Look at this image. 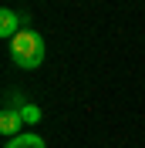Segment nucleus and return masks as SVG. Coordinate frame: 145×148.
Segmentation results:
<instances>
[{
  "mask_svg": "<svg viewBox=\"0 0 145 148\" xmlns=\"http://www.w3.org/2000/svg\"><path fill=\"white\" fill-rule=\"evenodd\" d=\"M3 148H47V145H44L41 135H34V131H20L17 138H7Z\"/></svg>",
  "mask_w": 145,
  "mask_h": 148,
  "instance_id": "4",
  "label": "nucleus"
},
{
  "mask_svg": "<svg viewBox=\"0 0 145 148\" xmlns=\"http://www.w3.org/2000/svg\"><path fill=\"white\" fill-rule=\"evenodd\" d=\"M20 125H24V114H20L17 108H3V114H0V131H3L7 138H17Z\"/></svg>",
  "mask_w": 145,
  "mask_h": 148,
  "instance_id": "3",
  "label": "nucleus"
},
{
  "mask_svg": "<svg viewBox=\"0 0 145 148\" xmlns=\"http://www.w3.org/2000/svg\"><path fill=\"white\" fill-rule=\"evenodd\" d=\"M20 114H24V125H37V121H41V108H37V104H24V108H20Z\"/></svg>",
  "mask_w": 145,
  "mask_h": 148,
  "instance_id": "5",
  "label": "nucleus"
},
{
  "mask_svg": "<svg viewBox=\"0 0 145 148\" xmlns=\"http://www.w3.org/2000/svg\"><path fill=\"white\" fill-rule=\"evenodd\" d=\"M10 44V61L17 67H24V71H34L37 64H44V54H47V47H44V37L37 34V30L24 27L14 40H7Z\"/></svg>",
  "mask_w": 145,
  "mask_h": 148,
  "instance_id": "1",
  "label": "nucleus"
},
{
  "mask_svg": "<svg viewBox=\"0 0 145 148\" xmlns=\"http://www.w3.org/2000/svg\"><path fill=\"white\" fill-rule=\"evenodd\" d=\"M24 30V17H20L17 10H0V37H7V40H14V37Z\"/></svg>",
  "mask_w": 145,
  "mask_h": 148,
  "instance_id": "2",
  "label": "nucleus"
}]
</instances>
